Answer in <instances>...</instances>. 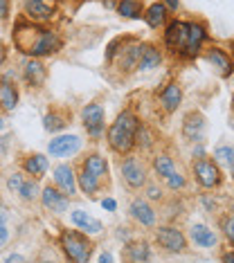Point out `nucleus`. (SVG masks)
Here are the masks:
<instances>
[{
    "instance_id": "1",
    "label": "nucleus",
    "mask_w": 234,
    "mask_h": 263,
    "mask_svg": "<svg viewBox=\"0 0 234 263\" xmlns=\"http://www.w3.org/2000/svg\"><path fill=\"white\" fill-rule=\"evenodd\" d=\"M14 45L27 57H52L63 50V39L59 32L39 27L36 23H18L14 27Z\"/></svg>"
},
{
    "instance_id": "2",
    "label": "nucleus",
    "mask_w": 234,
    "mask_h": 263,
    "mask_svg": "<svg viewBox=\"0 0 234 263\" xmlns=\"http://www.w3.org/2000/svg\"><path fill=\"white\" fill-rule=\"evenodd\" d=\"M142 122L135 115L133 108H124L119 115L113 119V124L106 128V144L115 155L124 158L137 146V130Z\"/></svg>"
},
{
    "instance_id": "3",
    "label": "nucleus",
    "mask_w": 234,
    "mask_h": 263,
    "mask_svg": "<svg viewBox=\"0 0 234 263\" xmlns=\"http://www.w3.org/2000/svg\"><path fill=\"white\" fill-rule=\"evenodd\" d=\"M59 248H61L63 256L68 261H77V263H86L93 259L95 252V243L90 234L81 232L79 227L77 230H70V227H61L59 232Z\"/></svg>"
},
{
    "instance_id": "4",
    "label": "nucleus",
    "mask_w": 234,
    "mask_h": 263,
    "mask_svg": "<svg viewBox=\"0 0 234 263\" xmlns=\"http://www.w3.org/2000/svg\"><path fill=\"white\" fill-rule=\"evenodd\" d=\"M191 178H194L198 187L205 191H216L223 187L225 182L221 164L214 158H209V155H201V158L191 160Z\"/></svg>"
},
{
    "instance_id": "5",
    "label": "nucleus",
    "mask_w": 234,
    "mask_h": 263,
    "mask_svg": "<svg viewBox=\"0 0 234 263\" xmlns=\"http://www.w3.org/2000/svg\"><path fill=\"white\" fill-rule=\"evenodd\" d=\"M142 50H144V43L137 39H131L126 36V41L119 47V52L115 54L111 63V70H115L119 74V79H126V77H131L133 72H137V65H140V59H142Z\"/></svg>"
},
{
    "instance_id": "6",
    "label": "nucleus",
    "mask_w": 234,
    "mask_h": 263,
    "mask_svg": "<svg viewBox=\"0 0 234 263\" xmlns=\"http://www.w3.org/2000/svg\"><path fill=\"white\" fill-rule=\"evenodd\" d=\"M119 176H122V184L131 191H142L149 182V166L140 155H124L119 160Z\"/></svg>"
},
{
    "instance_id": "7",
    "label": "nucleus",
    "mask_w": 234,
    "mask_h": 263,
    "mask_svg": "<svg viewBox=\"0 0 234 263\" xmlns=\"http://www.w3.org/2000/svg\"><path fill=\"white\" fill-rule=\"evenodd\" d=\"M155 245L167 254H185L189 248V236L176 225H160L153 232Z\"/></svg>"
},
{
    "instance_id": "8",
    "label": "nucleus",
    "mask_w": 234,
    "mask_h": 263,
    "mask_svg": "<svg viewBox=\"0 0 234 263\" xmlns=\"http://www.w3.org/2000/svg\"><path fill=\"white\" fill-rule=\"evenodd\" d=\"M189 41V21H180V18H173L167 23L165 32H162V45L165 50L173 57H180Z\"/></svg>"
},
{
    "instance_id": "9",
    "label": "nucleus",
    "mask_w": 234,
    "mask_h": 263,
    "mask_svg": "<svg viewBox=\"0 0 234 263\" xmlns=\"http://www.w3.org/2000/svg\"><path fill=\"white\" fill-rule=\"evenodd\" d=\"M81 124L86 128L88 137L93 140H99L101 135L106 133V112H104V106L99 101H90L81 108Z\"/></svg>"
},
{
    "instance_id": "10",
    "label": "nucleus",
    "mask_w": 234,
    "mask_h": 263,
    "mask_svg": "<svg viewBox=\"0 0 234 263\" xmlns=\"http://www.w3.org/2000/svg\"><path fill=\"white\" fill-rule=\"evenodd\" d=\"M205 130H207V122L201 110L185 112L183 124H180V135H183L185 142H189V144H201V142L205 140Z\"/></svg>"
},
{
    "instance_id": "11",
    "label": "nucleus",
    "mask_w": 234,
    "mask_h": 263,
    "mask_svg": "<svg viewBox=\"0 0 234 263\" xmlns=\"http://www.w3.org/2000/svg\"><path fill=\"white\" fill-rule=\"evenodd\" d=\"M129 218L133 220L137 227H149V230H153V227L158 225V212H155L153 202L149 198H140V196H135V198L129 202Z\"/></svg>"
},
{
    "instance_id": "12",
    "label": "nucleus",
    "mask_w": 234,
    "mask_h": 263,
    "mask_svg": "<svg viewBox=\"0 0 234 263\" xmlns=\"http://www.w3.org/2000/svg\"><path fill=\"white\" fill-rule=\"evenodd\" d=\"M205 61L212 65V68L219 72L221 79H227V77H232L234 72V59L230 57V52L223 50L221 45H209L203 50V54H201Z\"/></svg>"
},
{
    "instance_id": "13",
    "label": "nucleus",
    "mask_w": 234,
    "mask_h": 263,
    "mask_svg": "<svg viewBox=\"0 0 234 263\" xmlns=\"http://www.w3.org/2000/svg\"><path fill=\"white\" fill-rule=\"evenodd\" d=\"M52 180L63 194H68L70 198H77L79 194V180H77V166H72L68 162H61L52 169Z\"/></svg>"
},
{
    "instance_id": "14",
    "label": "nucleus",
    "mask_w": 234,
    "mask_h": 263,
    "mask_svg": "<svg viewBox=\"0 0 234 263\" xmlns=\"http://www.w3.org/2000/svg\"><path fill=\"white\" fill-rule=\"evenodd\" d=\"M70 200H72L70 196L63 194L57 184H45L43 191H41V205H43V209L50 214H57V216H61V214L68 212Z\"/></svg>"
},
{
    "instance_id": "15",
    "label": "nucleus",
    "mask_w": 234,
    "mask_h": 263,
    "mask_svg": "<svg viewBox=\"0 0 234 263\" xmlns=\"http://www.w3.org/2000/svg\"><path fill=\"white\" fill-rule=\"evenodd\" d=\"M207 25L203 21H189V41L187 45H185L183 54H180V59H196L203 54V50H205V41H207Z\"/></svg>"
},
{
    "instance_id": "16",
    "label": "nucleus",
    "mask_w": 234,
    "mask_h": 263,
    "mask_svg": "<svg viewBox=\"0 0 234 263\" xmlns=\"http://www.w3.org/2000/svg\"><path fill=\"white\" fill-rule=\"evenodd\" d=\"M81 151V140L79 135H70V133H63V135H54L50 142H47V153L52 158H72Z\"/></svg>"
},
{
    "instance_id": "17",
    "label": "nucleus",
    "mask_w": 234,
    "mask_h": 263,
    "mask_svg": "<svg viewBox=\"0 0 234 263\" xmlns=\"http://www.w3.org/2000/svg\"><path fill=\"white\" fill-rule=\"evenodd\" d=\"M183 104V88L178 81H169L162 86V90L158 92V106L165 115H173L178 110V106Z\"/></svg>"
},
{
    "instance_id": "18",
    "label": "nucleus",
    "mask_w": 234,
    "mask_h": 263,
    "mask_svg": "<svg viewBox=\"0 0 234 263\" xmlns=\"http://www.w3.org/2000/svg\"><path fill=\"white\" fill-rule=\"evenodd\" d=\"M77 164H81V166H86L88 171H93L95 176L106 184V189H111V166H108V160L101 153L90 151V153L83 155V158H79Z\"/></svg>"
},
{
    "instance_id": "19",
    "label": "nucleus",
    "mask_w": 234,
    "mask_h": 263,
    "mask_svg": "<svg viewBox=\"0 0 234 263\" xmlns=\"http://www.w3.org/2000/svg\"><path fill=\"white\" fill-rule=\"evenodd\" d=\"M23 81H25L27 88H41L47 81V65L36 57H29L25 63H23Z\"/></svg>"
},
{
    "instance_id": "20",
    "label": "nucleus",
    "mask_w": 234,
    "mask_h": 263,
    "mask_svg": "<svg viewBox=\"0 0 234 263\" xmlns=\"http://www.w3.org/2000/svg\"><path fill=\"white\" fill-rule=\"evenodd\" d=\"M23 11H25V18L32 23H47L57 14L50 0H23Z\"/></svg>"
},
{
    "instance_id": "21",
    "label": "nucleus",
    "mask_w": 234,
    "mask_h": 263,
    "mask_svg": "<svg viewBox=\"0 0 234 263\" xmlns=\"http://www.w3.org/2000/svg\"><path fill=\"white\" fill-rule=\"evenodd\" d=\"M70 119H72V110H70V108H61V106H52V108L43 115V128H45V133H50V135H59L61 130L68 128Z\"/></svg>"
},
{
    "instance_id": "22",
    "label": "nucleus",
    "mask_w": 234,
    "mask_h": 263,
    "mask_svg": "<svg viewBox=\"0 0 234 263\" xmlns=\"http://www.w3.org/2000/svg\"><path fill=\"white\" fill-rule=\"evenodd\" d=\"M187 236H189V241L196 245V248H201V250H214L216 245H219V234L212 230V227H207V225H203V223H194L189 227V232H187Z\"/></svg>"
},
{
    "instance_id": "23",
    "label": "nucleus",
    "mask_w": 234,
    "mask_h": 263,
    "mask_svg": "<svg viewBox=\"0 0 234 263\" xmlns=\"http://www.w3.org/2000/svg\"><path fill=\"white\" fill-rule=\"evenodd\" d=\"M77 180H79L81 194L86 196V198H90V200H95V198H97L99 191H104V189H106V184L101 182L93 171H88L86 166H81V164H77Z\"/></svg>"
},
{
    "instance_id": "24",
    "label": "nucleus",
    "mask_w": 234,
    "mask_h": 263,
    "mask_svg": "<svg viewBox=\"0 0 234 263\" xmlns=\"http://www.w3.org/2000/svg\"><path fill=\"white\" fill-rule=\"evenodd\" d=\"M21 169L32 178H45L47 171H50V160H47L45 153H27L25 158L21 160Z\"/></svg>"
},
{
    "instance_id": "25",
    "label": "nucleus",
    "mask_w": 234,
    "mask_h": 263,
    "mask_svg": "<svg viewBox=\"0 0 234 263\" xmlns=\"http://www.w3.org/2000/svg\"><path fill=\"white\" fill-rule=\"evenodd\" d=\"M21 101V90H18L16 81L9 74H3V83H0V104H3V115H7L18 106Z\"/></svg>"
},
{
    "instance_id": "26",
    "label": "nucleus",
    "mask_w": 234,
    "mask_h": 263,
    "mask_svg": "<svg viewBox=\"0 0 234 263\" xmlns=\"http://www.w3.org/2000/svg\"><path fill=\"white\" fill-rule=\"evenodd\" d=\"M70 223L75 227H79L81 232H86L90 236H97L104 232V223H101L99 218L90 216L88 212H83V209H75V212H70Z\"/></svg>"
},
{
    "instance_id": "27",
    "label": "nucleus",
    "mask_w": 234,
    "mask_h": 263,
    "mask_svg": "<svg viewBox=\"0 0 234 263\" xmlns=\"http://www.w3.org/2000/svg\"><path fill=\"white\" fill-rule=\"evenodd\" d=\"M122 259L124 261H133V263H142V261H151L153 252L149 241H126L122 248Z\"/></svg>"
},
{
    "instance_id": "28",
    "label": "nucleus",
    "mask_w": 234,
    "mask_h": 263,
    "mask_svg": "<svg viewBox=\"0 0 234 263\" xmlns=\"http://www.w3.org/2000/svg\"><path fill=\"white\" fill-rule=\"evenodd\" d=\"M169 14L171 11L167 9L165 3H151L144 11V21H147V25L151 29H160V27H167V23H169Z\"/></svg>"
},
{
    "instance_id": "29",
    "label": "nucleus",
    "mask_w": 234,
    "mask_h": 263,
    "mask_svg": "<svg viewBox=\"0 0 234 263\" xmlns=\"http://www.w3.org/2000/svg\"><path fill=\"white\" fill-rule=\"evenodd\" d=\"M151 169H153V173H155V178H158V180H167V178H169L171 173L178 169V166H176V160H173L169 153L160 151V153H155L151 158Z\"/></svg>"
},
{
    "instance_id": "30",
    "label": "nucleus",
    "mask_w": 234,
    "mask_h": 263,
    "mask_svg": "<svg viewBox=\"0 0 234 263\" xmlns=\"http://www.w3.org/2000/svg\"><path fill=\"white\" fill-rule=\"evenodd\" d=\"M162 61H165V57H162L160 47H155L153 43H144L142 59H140V65H137V72H149V70L160 68Z\"/></svg>"
},
{
    "instance_id": "31",
    "label": "nucleus",
    "mask_w": 234,
    "mask_h": 263,
    "mask_svg": "<svg viewBox=\"0 0 234 263\" xmlns=\"http://www.w3.org/2000/svg\"><path fill=\"white\" fill-rule=\"evenodd\" d=\"M144 5L142 0H119L117 5V14L122 16V18H133V21H140L144 18Z\"/></svg>"
},
{
    "instance_id": "32",
    "label": "nucleus",
    "mask_w": 234,
    "mask_h": 263,
    "mask_svg": "<svg viewBox=\"0 0 234 263\" xmlns=\"http://www.w3.org/2000/svg\"><path fill=\"white\" fill-rule=\"evenodd\" d=\"M41 184H39V178H32L29 176L27 180H25V184L21 187V191H18V198H21L23 202H34V200H41Z\"/></svg>"
},
{
    "instance_id": "33",
    "label": "nucleus",
    "mask_w": 234,
    "mask_h": 263,
    "mask_svg": "<svg viewBox=\"0 0 234 263\" xmlns=\"http://www.w3.org/2000/svg\"><path fill=\"white\" fill-rule=\"evenodd\" d=\"M219 230H221V234L225 236L227 245H232L234 248V214L232 212L221 214L219 216Z\"/></svg>"
},
{
    "instance_id": "34",
    "label": "nucleus",
    "mask_w": 234,
    "mask_h": 263,
    "mask_svg": "<svg viewBox=\"0 0 234 263\" xmlns=\"http://www.w3.org/2000/svg\"><path fill=\"white\" fill-rule=\"evenodd\" d=\"M212 158L219 162L221 166H230L234 162V146L232 144H219L214 148Z\"/></svg>"
},
{
    "instance_id": "35",
    "label": "nucleus",
    "mask_w": 234,
    "mask_h": 263,
    "mask_svg": "<svg viewBox=\"0 0 234 263\" xmlns=\"http://www.w3.org/2000/svg\"><path fill=\"white\" fill-rule=\"evenodd\" d=\"M162 182H165V187L169 191H185V189H187V176H185V173H180L178 169L173 171L167 180H162Z\"/></svg>"
},
{
    "instance_id": "36",
    "label": "nucleus",
    "mask_w": 234,
    "mask_h": 263,
    "mask_svg": "<svg viewBox=\"0 0 234 263\" xmlns=\"http://www.w3.org/2000/svg\"><path fill=\"white\" fill-rule=\"evenodd\" d=\"M144 191V198H149L151 202H165V189L158 184V180H149Z\"/></svg>"
},
{
    "instance_id": "37",
    "label": "nucleus",
    "mask_w": 234,
    "mask_h": 263,
    "mask_svg": "<svg viewBox=\"0 0 234 263\" xmlns=\"http://www.w3.org/2000/svg\"><path fill=\"white\" fill-rule=\"evenodd\" d=\"M27 173L25 171H14V173H9L7 176V189L11 191V194H18V191H21V187L23 184H25V180H27Z\"/></svg>"
},
{
    "instance_id": "38",
    "label": "nucleus",
    "mask_w": 234,
    "mask_h": 263,
    "mask_svg": "<svg viewBox=\"0 0 234 263\" xmlns=\"http://www.w3.org/2000/svg\"><path fill=\"white\" fill-rule=\"evenodd\" d=\"M151 146H153V135H151V130H149L142 124L140 130H137V148H142V151H149Z\"/></svg>"
},
{
    "instance_id": "39",
    "label": "nucleus",
    "mask_w": 234,
    "mask_h": 263,
    "mask_svg": "<svg viewBox=\"0 0 234 263\" xmlns=\"http://www.w3.org/2000/svg\"><path fill=\"white\" fill-rule=\"evenodd\" d=\"M126 41V36H115L111 41V43L106 45V54H104V59H106V65L113 61V59H115V54L119 52V47H122V43Z\"/></svg>"
},
{
    "instance_id": "40",
    "label": "nucleus",
    "mask_w": 234,
    "mask_h": 263,
    "mask_svg": "<svg viewBox=\"0 0 234 263\" xmlns=\"http://www.w3.org/2000/svg\"><path fill=\"white\" fill-rule=\"evenodd\" d=\"M9 241V227H7V209L0 212V245H7Z\"/></svg>"
},
{
    "instance_id": "41",
    "label": "nucleus",
    "mask_w": 234,
    "mask_h": 263,
    "mask_svg": "<svg viewBox=\"0 0 234 263\" xmlns=\"http://www.w3.org/2000/svg\"><path fill=\"white\" fill-rule=\"evenodd\" d=\"M201 205L205 207V212H209V214H214L216 209H219V205H216V200L212 198V196H207V194H203V196H201Z\"/></svg>"
},
{
    "instance_id": "42",
    "label": "nucleus",
    "mask_w": 234,
    "mask_h": 263,
    "mask_svg": "<svg viewBox=\"0 0 234 263\" xmlns=\"http://www.w3.org/2000/svg\"><path fill=\"white\" fill-rule=\"evenodd\" d=\"M101 207H104L106 212H117V200L108 196V198H104V200H101Z\"/></svg>"
},
{
    "instance_id": "43",
    "label": "nucleus",
    "mask_w": 234,
    "mask_h": 263,
    "mask_svg": "<svg viewBox=\"0 0 234 263\" xmlns=\"http://www.w3.org/2000/svg\"><path fill=\"white\" fill-rule=\"evenodd\" d=\"M0 16H3V23L9 21V0H0Z\"/></svg>"
},
{
    "instance_id": "44",
    "label": "nucleus",
    "mask_w": 234,
    "mask_h": 263,
    "mask_svg": "<svg viewBox=\"0 0 234 263\" xmlns=\"http://www.w3.org/2000/svg\"><path fill=\"white\" fill-rule=\"evenodd\" d=\"M221 261H225V263H234V248H225L223 252H221Z\"/></svg>"
},
{
    "instance_id": "45",
    "label": "nucleus",
    "mask_w": 234,
    "mask_h": 263,
    "mask_svg": "<svg viewBox=\"0 0 234 263\" xmlns=\"http://www.w3.org/2000/svg\"><path fill=\"white\" fill-rule=\"evenodd\" d=\"M117 238L119 241H131V232H129V227H117Z\"/></svg>"
},
{
    "instance_id": "46",
    "label": "nucleus",
    "mask_w": 234,
    "mask_h": 263,
    "mask_svg": "<svg viewBox=\"0 0 234 263\" xmlns=\"http://www.w3.org/2000/svg\"><path fill=\"white\" fill-rule=\"evenodd\" d=\"M23 261H27L25 259V256H23V254H7V256H5V263H23Z\"/></svg>"
},
{
    "instance_id": "47",
    "label": "nucleus",
    "mask_w": 234,
    "mask_h": 263,
    "mask_svg": "<svg viewBox=\"0 0 234 263\" xmlns=\"http://www.w3.org/2000/svg\"><path fill=\"white\" fill-rule=\"evenodd\" d=\"M162 3L167 5V9H169L171 14H176V11L180 9V0H162Z\"/></svg>"
},
{
    "instance_id": "48",
    "label": "nucleus",
    "mask_w": 234,
    "mask_h": 263,
    "mask_svg": "<svg viewBox=\"0 0 234 263\" xmlns=\"http://www.w3.org/2000/svg\"><path fill=\"white\" fill-rule=\"evenodd\" d=\"M191 155L194 158H201V155H207V151H205V146H203V142L198 146H194V151H191Z\"/></svg>"
},
{
    "instance_id": "49",
    "label": "nucleus",
    "mask_w": 234,
    "mask_h": 263,
    "mask_svg": "<svg viewBox=\"0 0 234 263\" xmlns=\"http://www.w3.org/2000/svg\"><path fill=\"white\" fill-rule=\"evenodd\" d=\"M99 261H101V263H106V261H115V256H113V254L106 250V252H101V254H99Z\"/></svg>"
},
{
    "instance_id": "50",
    "label": "nucleus",
    "mask_w": 234,
    "mask_h": 263,
    "mask_svg": "<svg viewBox=\"0 0 234 263\" xmlns=\"http://www.w3.org/2000/svg\"><path fill=\"white\" fill-rule=\"evenodd\" d=\"M101 3L106 5L108 9H117V5H119V0H101Z\"/></svg>"
},
{
    "instance_id": "51",
    "label": "nucleus",
    "mask_w": 234,
    "mask_h": 263,
    "mask_svg": "<svg viewBox=\"0 0 234 263\" xmlns=\"http://www.w3.org/2000/svg\"><path fill=\"white\" fill-rule=\"evenodd\" d=\"M230 176H232V182H234V162L230 164Z\"/></svg>"
},
{
    "instance_id": "52",
    "label": "nucleus",
    "mask_w": 234,
    "mask_h": 263,
    "mask_svg": "<svg viewBox=\"0 0 234 263\" xmlns=\"http://www.w3.org/2000/svg\"><path fill=\"white\" fill-rule=\"evenodd\" d=\"M230 50H232V59H234V41H230Z\"/></svg>"
},
{
    "instance_id": "53",
    "label": "nucleus",
    "mask_w": 234,
    "mask_h": 263,
    "mask_svg": "<svg viewBox=\"0 0 234 263\" xmlns=\"http://www.w3.org/2000/svg\"><path fill=\"white\" fill-rule=\"evenodd\" d=\"M230 104H232V112H234V92H232V101H230Z\"/></svg>"
},
{
    "instance_id": "54",
    "label": "nucleus",
    "mask_w": 234,
    "mask_h": 263,
    "mask_svg": "<svg viewBox=\"0 0 234 263\" xmlns=\"http://www.w3.org/2000/svg\"><path fill=\"white\" fill-rule=\"evenodd\" d=\"M230 212L234 214V200H232V205H230Z\"/></svg>"
}]
</instances>
